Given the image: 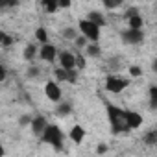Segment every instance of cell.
Wrapping results in <instances>:
<instances>
[{"mask_svg":"<svg viewBox=\"0 0 157 157\" xmlns=\"http://www.w3.org/2000/svg\"><path fill=\"white\" fill-rule=\"evenodd\" d=\"M57 61H59V68L70 72L76 68V54L68 52V50H61L57 52Z\"/></svg>","mask_w":157,"mask_h":157,"instance_id":"5b68a950","label":"cell"},{"mask_svg":"<svg viewBox=\"0 0 157 157\" xmlns=\"http://www.w3.org/2000/svg\"><path fill=\"white\" fill-rule=\"evenodd\" d=\"M122 39L128 44H139V43L144 41V33H142V30H124Z\"/></svg>","mask_w":157,"mask_h":157,"instance_id":"9c48e42d","label":"cell"},{"mask_svg":"<svg viewBox=\"0 0 157 157\" xmlns=\"http://www.w3.org/2000/svg\"><path fill=\"white\" fill-rule=\"evenodd\" d=\"M19 124H21V126H30V124H32V117H30V115H22V117L19 118Z\"/></svg>","mask_w":157,"mask_h":157,"instance_id":"484cf974","label":"cell"},{"mask_svg":"<svg viewBox=\"0 0 157 157\" xmlns=\"http://www.w3.org/2000/svg\"><path fill=\"white\" fill-rule=\"evenodd\" d=\"M126 19H128V26H129V30H142V26H144L142 15H139V13H137L135 10L128 11Z\"/></svg>","mask_w":157,"mask_h":157,"instance_id":"8fae6325","label":"cell"},{"mask_svg":"<svg viewBox=\"0 0 157 157\" xmlns=\"http://www.w3.org/2000/svg\"><path fill=\"white\" fill-rule=\"evenodd\" d=\"M128 74H129L131 78H140V76H142V68L137 67V65H131V67L128 68Z\"/></svg>","mask_w":157,"mask_h":157,"instance_id":"7402d4cb","label":"cell"},{"mask_svg":"<svg viewBox=\"0 0 157 157\" xmlns=\"http://www.w3.org/2000/svg\"><path fill=\"white\" fill-rule=\"evenodd\" d=\"M44 94H46V98L50 100V102H54V104H57V102H61V98H63V93H61V87H59V83L57 82H46V85H44Z\"/></svg>","mask_w":157,"mask_h":157,"instance_id":"8992f818","label":"cell"},{"mask_svg":"<svg viewBox=\"0 0 157 157\" xmlns=\"http://www.w3.org/2000/svg\"><path fill=\"white\" fill-rule=\"evenodd\" d=\"M85 65H87V61L83 59V56H80V54H78V56H76V67L85 68Z\"/></svg>","mask_w":157,"mask_h":157,"instance_id":"4316f807","label":"cell"},{"mask_svg":"<svg viewBox=\"0 0 157 157\" xmlns=\"http://www.w3.org/2000/svg\"><path fill=\"white\" fill-rule=\"evenodd\" d=\"M144 142H146V144H151V146H153V144L157 142V133H155V131H148V135L144 137Z\"/></svg>","mask_w":157,"mask_h":157,"instance_id":"cb8c5ba5","label":"cell"},{"mask_svg":"<svg viewBox=\"0 0 157 157\" xmlns=\"http://www.w3.org/2000/svg\"><path fill=\"white\" fill-rule=\"evenodd\" d=\"M11 44H13V37L10 33L0 30V46H2V48H10Z\"/></svg>","mask_w":157,"mask_h":157,"instance_id":"e0dca14e","label":"cell"},{"mask_svg":"<svg viewBox=\"0 0 157 157\" xmlns=\"http://www.w3.org/2000/svg\"><path fill=\"white\" fill-rule=\"evenodd\" d=\"M105 111H107V118H109V124H111V129L113 133L120 135V133H128L129 128L126 124V117H124V109L113 105V104H107L105 105Z\"/></svg>","mask_w":157,"mask_h":157,"instance_id":"6da1fadb","label":"cell"},{"mask_svg":"<svg viewBox=\"0 0 157 157\" xmlns=\"http://www.w3.org/2000/svg\"><path fill=\"white\" fill-rule=\"evenodd\" d=\"M41 6H43V10H44L46 13H56V11L59 10V8H57V2H54V0H43Z\"/></svg>","mask_w":157,"mask_h":157,"instance_id":"ac0fdd59","label":"cell"},{"mask_svg":"<svg viewBox=\"0 0 157 157\" xmlns=\"http://www.w3.org/2000/svg\"><path fill=\"white\" fill-rule=\"evenodd\" d=\"M155 105H157V87L151 85L150 87V107L155 109Z\"/></svg>","mask_w":157,"mask_h":157,"instance_id":"44dd1931","label":"cell"},{"mask_svg":"<svg viewBox=\"0 0 157 157\" xmlns=\"http://www.w3.org/2000/svg\"><path fill=\"white\" fill-rule=\"evenodd\" d=\"M6 76H8L6 67H4V65H0V82H4V80H6Z\"/></svg>","mask_w":157,"mask_h":157,"instance_id":"f546056e","label":"cell"},{"mask_svg":"<svg viewBox=\"0 0 157 157\" xmlns=\"http://www.w3.org/2000/svg\"><path fill=\"white\" fill-rule=\"evenodd\" d=\"M39 57H41L44 63H54V61H57V48H56L54 44H50V43L41 44V48H39Z\"/></svg>","mask_w":157,"mask_h":157,"instance_id":"52a82bcc","label":"cell"},{"mask_svg":"<svg viewBox=\"0 0 157 157\" xmlns=\"http://www.w3.org/2000/svg\"><path fill=\"white\" fill-rule=\"evenodd\" d=\"M37 74H41V68H39V67H32V68L28 70V76H30V78H35Z\"/></svg>","mask_w":157,"mask_h":157,"instance_id":"f1b7e54d","label":"cell"},{"mask_svg":"<svg viewBox=\"0 0 157 157\" xmlns=\"http://www.w3.org/2000/svg\"><path fill=\"white\" fill-rule=\"evenodd\" d=\"M122 2H104V6L105 8H109V10H113V8H118Z\"/></svg>","mask_w":157,"mask_h":157,"instance_id":"1f68e13d","label":"cell"},{"mask_svg":"<svg viewBox=\"0 0 157 157\" xmlns=\"http://www.w3.org/2000/svg\"><path fill=\"white\" fill-rule=\"evenodd\" d=\"M85 52H87L89 57H100V56H102V48H100L98 44H94V43L87 44V46H85Z\"/></svg>","mask_w":157,"mask_h":157,"instance_id":"9a60e30c","label":"cell"},{"mask_svg":"<svg viewBox=\"0 0 157 157\" xmlns=\"http://www.w3.org/2000/svg\"><path fill=\"white\" fill-rule=\"evenodd\" d=\"M78 30H80V32H78V33H80L82 37H85L87 39V43L91 41V43H98L100 41V28L98 26H94L93 22H89L87 19H82L80 22H78Z\"/></svg>","mask_w":157,"mask_h":157,"instance_id":"3957f363","label":"cell"},{"mask_svg":"<svg viewBox=\"0 0 157 157\" xmlns=\"http://www.w3.org/2000/svg\"><path fill=\"white\" fill-rule=\"evenodd\" d=\"M70 0H63V2H57V8H70Z\"/></svg>","mask_w":157,"mask_h":157,"instance_id":"d6a6232c","label":"cell"},{"mask_svg":"<svg viewBox=\"0 0 157 157\" xmlns=\"http://www.w3.org/2000/svg\"><path fill=\"white\" fill-rule=\"evenodd\" d=\"M6 155V148H4V144L0 142V157H4Z\"/></svg>","mask_w":157,"mask_h":157,"instance_id":"836d02e7","label":"cell"},{"mask_svg":"<svg viewBox=\"0 0 157 157\" xmlns=\"http://www.w3.org/2000/svg\"><path fill=\"white\" fill-rule=\"evenodd\" d=\"M41 140L44 144H50L56 150H61L63 148V142H65V133L61 131V128L57 124H48L46 129L41 135Z\"/></svg>","mask_w":157,"mask_h":157,"instance_id":"7a4b0ae2","label":"cell"},{"mask_svg":"<svg viewBox=\"0 0 157 157\" xmlns=\"http://www.w3.org/2000/svg\"><path fill=\"white\" fill-rule=\"evenodd\" d=\"M76 80H78V74H76V70H70V72L67 74V82H68V83H76Z\"/></svg>","mask_w":157,"mask_h":157,"instance_id":"83f0119b","label":"cell"},{"mask_svg":"<svg viewBox=\"0 0 157 157\" xmlns=\"http://www.w3.org/2000/svg\"><path fill=\"white\" fill-rule=\"evenodd\" d=\"M35 39H37L41 44H46V43H48V33H46V30H44V28H37V30H35Z\"/></svg>","mask_w":157,"mask_h":157,"instance_id":"d6986e66","label":"cell"},{"mask_svg":"<svg viewBox=\"0 0 157 157\" xmlns=\"http://www.w3.org/2000/svg\"><path fill=\"white\" fill-rule=\"evenodd\" d=\"M128 85H129V80H126V78H122V76H117L113 72L105 76V89L109 93H113V94L122 93Z\"/></svg>","mask_w":157,"mask_h":157,"instance_id":"277c9868","label":"cell"},{"mask_svg":"<svg viewBox=\"0 0 157 157\" xmlns=\"http://www.w3.org/2000/svg\"><path fill=\"white\" fill-rule=\"evenodd\" d=\"M85 128L83 126H80V124H76V126H72L70 128V131H68V139L74 142V144H82L83 142V139H85Z\"/></svg>","mask_w":157,"mask_h":157,"instance_id":"7c38bea8","label":"cell"},{"mask_svg":"<svg viewBox=\"0 0 157 157\" xmlns=\"http://www.w3.org/2000/svg\"><path fill=\"white\" fill-rule=\"evenodd\" d=\"M46 126H48V122H46V118H44L43 115L32 117V124H30V128H32V133H33V135L41 137V135H43V131L46 129Z\"/></svg>","mask_w":157,"mask_h":157,"instance_id":"30bf717a","label":"cell"},{"mask_svg":"<svg viewBox=\"0 0 157 157\" xmlns=\"http://www.w3.org/2000/svg\"><path fill=\"white\" fill-rule=\"evenodd\" d=\"M87 21H89V22H93V24H94V26H98V28L105 26V17H104L100 11H91V13L87 15Z\"/></svg>","mask_w":157,"mask_h":157,"instance_id":"4fadbf2b","label":"cell"},{"mask_svg":"<svg viewBox=\"0 0 157 157\" xmlns=\"http://www.w3.org/2000/svg\"><path fill=\"white\" fill-rule=\"evenodd\" d=\"M74 43H76V46H78V48H85V46H87V39H85V37H82V35H78V37L74 39Z\"/></svg>","mask_w":157,"mask_h":157,"instance_id":"d4e9b609","label":"cell"},{"mask_svg":"<svg viewBox=\"0 0 157 157\" xmlns=\"http://www.w3.org/2000/svg\"><path fill=\"white\" fill-rule=\"evenodd\" d=\"M61 33H63V37H65V39H70V41H74L78 35H80V33H78V30H74V28H65Z\"/></svg>","mask_w":157,"mask_h":157,"instance_id":"ffe728a7","label":"cell"},{"mask_svg":"<svg viewBox=\"0 0 157 157\" xmlns=\"http://www.w3.org/2000/svg\"><path fill=\"white\" fill-rule=\"evenodd\" d=\"M37 54H39V48L35 44H26V48H24V59L26 61H33V57Z\"/></svg>","mask_w":157,"mask_h":157,"instance_id":"5bb4252c","label":"cell"},{"mask_svg":"<svg viewBox=\"0 0 157 157\" xmlns=\"http://www.w3.org/2000/svg\"><path fill=\"white\" fill-rule=\"evenodd\" d=\"M105 151H107V144H104V142H102V144H98V146H96V153H100V155H102V153H105Z\"/></svg>","mask_w":157,"mask_h":157,"instance_id":"4dcf8cb0","label":"cell"},{"mask_svg":"<svg viewBox=\"0 0 157 157\" xmlns=\"http://www.w3.org/2000/svg\"><path fill=\"white\" fill-rule=\"evenodd\" d=\"M54 74H56V80L57 82H67V70H63V68H56L54 70Z\"/></svg>","mask_w":157,"mask_h":157,"instance_id":"603a6c76","label":"cell"},{"mask_svg":"<svg viewBox=\"0 0 157 157\" xmlns=\"http://www.w3.org/2000/svg\"><path fill=\"white\" fill-rule=\"evenodd\" d=\"M124 117H126V124L131 129H139L142 126V115L137 113V111H131V109H124Z\"/></svg>","mask_w":157,"mask_h":157,"instance_id":"ba28073f","label":"cell"},{"mask_svg":"<svg viewBox=\"0 0 157 157\" xmlns=\"http://www.w3.org/2000/svg\"><path fill=\"white\" fill-rule=\"evenodd\" d=\"M70 113H72V105H70L68 102L59 104V105H57V109H56V115H57V117H68Z\"/></svg>","mask_w":157,"mask_h":157,"instance_id":"2e32d148","label":"cell"}]
</instances>
